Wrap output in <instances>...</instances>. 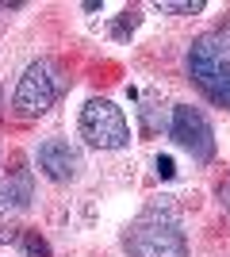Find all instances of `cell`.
Returning a JSON list of instances; mask_svg holds the SVG:
<instances>
[{"mask_svg": "<svg viewBox=\"0 0 230 257\" xmlns=\"http://www.w3.org/2000/svg\"><path fill=\"white\" fill-rule=\"evenodd\" d=\"M153 8L161 12V16H199L207 4L203 0H157Z\"/></svg>", "mask_w": 230, "mask_h": 257, "instance_id": "8", "label": "cell"}, {"mask_svg": "<svg viewBox=\"0 0 230 257\" xmlns=\"http://www.w3.org/2000/svg\"><path fill=\"white\" fill-rule=\"evenodd\" d=\"M23 230L16 223H8V219H0V246H12V242H20Z\"/></svg>", "mask_w": 230, "mask_h": 257, "instance_id": "10", "label": "cell"}, {"mask_svg": "<svg viewBox=\"0 0 230 257\" xmlns=\"http://www.w3.org/2000/svg\"><path fill=\"white\" fill-rule=\"evenodd\" d=\"M134 27H138V12H123V20H119V27H115V35H127V31H134Z\"/></svg>", "mask_w": 230, "mask_h": 257, "instance_id": "11", "label": "cell"}, {"mask_svg": "<svg viewBox=\"0 0 230 257\" xmlns=\"http://www.w3.org/2000/svg\"><path fill=\"white\" fill-rule=\"evenodd\" d=\"M35 158H39V173L54 184H66L81 173V154H77L66 139H46Z\"/></svg>", "mask_w": 230, "mask_h": 257, "instance_id": "6", "label": "cell"}, {"mask_svg": "<svg viewBox=\"0 0 230 257\" xmlns=\"http://www.w3.org/2000/svg\"><path fill=\"white\" fill-rule=\"evenodd\" d=\"M123 249L131 257H188V238L169 211L150 207L127 226Z\"/></svg>", "mask_w": 230, "mask_h": 257, "instance_id": "1", "label": "cell"}, {"mask_svg": "<svg viewBox=\"0 0 230 257\" xmlns=\"http://www.w3.org/2000/svg\"><path fill=\"white\" fill-rule=\"evenodd\" d=\"M157 177H173V161L169 158H157Z\"/></svg>", "mask_w": 230, "mask_h": 257, "instance_id": "13", "label": "cell"}, {"mask_svg": "<svg viewBox=\"0 0 230 257\" xmlns=\"http://www.w3.org/2000/svg\"><path fill=\"white\" fill-rule=\"evenodd\" d=\"M58 92H62V69L50 58H39L23 69L20 85L12 92V115L23 119V123H35L43 119L50 107L58 104Z\"/></svg>", "mask_w": 230, "mask_h": 257, "instance_id": "3", "label": "cell"}, {"mask_svg": "<svg viewBox=\"0 0 230 257\" xmlns=\"http://www.w3.org/2000/svg\"><path fill=\"white\" fill-rule=\"evenodd\" d=\"M77 127H81V139H85L92 150H123V146L131 142V127H127L123 107H115L104 96L88 100V104L81 107Z\"/></svg>", "mask_w": 230, "mask_h": 257, "instance_id": "4", "label": "cell"}, {"mask_svg": "<svg viewBox=\"0 0 230 257\" xmlns=\"http://www.w3.org/2000/svg\"><path fill=\"white\" fill-rule=\"evenodd\" d=\"M169 135L184 154H192V161H211L215 158V131H211L207 115L192 104H176L173 107V123Z\"/></svg>", "mask_w": 230, "mask_h": 257, "instance_id": "5", "label": "cell"}, {"mask_svg": "<svg viewBox=\"0 0 230 257\" xmlns=\"http://www.w3.org/2000/svg\"><path fill=\"white\" fill-rule=\"evenodd\" d=\"M4 204H12V207H27L31 204V173L23 169H16L8 177V184H4Z\"/></svg>", "mask_w": 230, "mask_h": 257, "instance_id": "7", "label": "cell"}, {"mask_svg": "<svg viewBox=\"0 0 230 257\" xmlns=\"http://www.w3.org/2000/svg\"><path fill=\"white\" fill-rule=\"evenodd\" d=\"M219 204H222V207L230 211V177H226V181L219 184Z\"/></svg>", "mask_w": 230, "mask_h": 257, "instance_id": "12", "label": "cell"}, {"mask_svg": "<svg viewBox=\"0 0 230 257\" xmlns=\"http://www.w3.org/2000/svg\"><path fill=\"white\" fill-rule=\"evenodd\" d=\"M188 77L196 81V88L219 107H230V46L215 35H203L188 46Z\"/></svg>", "mask_w": 230, "mask_h": 257, "instance_id": "2", "label": "cell"}, {"mask_svg": "<svg viewBox=\"0 0 230 257\" xmlns=\"http://www.w3.org/2000/svg\"><path fill=\"white\" fill-rule=\"evenodd\" d=\"M23 249H27V257H50V246L39 230H23Z\"/></svg>", "mask_w": 230, "mask_h": 257, "instance_id": "9", "label": "cell"}]
</instances>
